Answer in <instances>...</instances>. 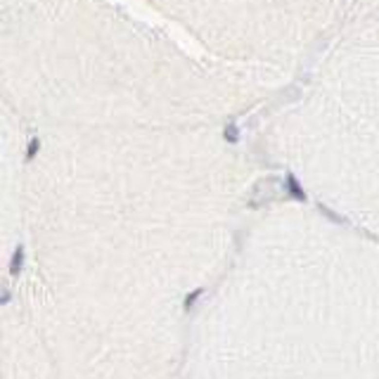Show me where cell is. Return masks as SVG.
<instances>
[{
  "label": "cell",
  "mask_w": 379,
  "mask_h": 379,
  "mask_svg": "<svg viewBox=\"0 0 379 379\" xmlns=\"http://www.w3.org/2000/svg\"><path fill=\"white\" fill-rule=\"evenodd\" d=\"M21 261H24V249L19 247L17 253L12 256V263H10V275H15V277H17L19 271H21Z\"/></svg>",
  "instance_id": "1"
},
{
  "label": "cell",
  "mask_w": 379,
  "mask_h": 379,
  "mask_svg": "<svg viewBox=\"0 0 379 379\" xmlns=\"http://www.w3.org/2000/svg\"><path fill=\"white\" fill-rule=\"evenodd\" d=\"M199 294H201V289H195V291H192V294L185 299V310H190V308H192V304H195V301L199 299Z\"/></svg>",
  "instance_id": "2"
}]
</instances>
